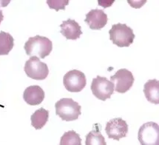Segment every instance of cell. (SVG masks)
<instances>
[{"mask_svg":"<svg viewBox=\"0 0 159 145\" xmlns=\"http://www.w3.org/2000/svg\"><path fill=\"white\" fill-rule=\"evenodd\" d=\"M138 138L141 145H158L159 127L158 124L147 122L140 127Z\"/></svg>","mask_w":159,"mask_h":145,"instance_id":"obj_7","label":"cell"},{"mask_svg":"<svg viewBox=\"0 0 159 145\" xmlns=\"http://www.w3.org/2000/svg\"><path fill=\"white\" fill-rule=\"evenodd\" d=\"M3 19H4V16H3L2 11V10H0V24H1V22H2Z\"/></svg>","mask_w":159,"mask_h":145,"instance_id":"obj_21","label":"cell"},{"mask_svg":"<svg viewBox=\"0 0 159 145\" xmlns=\"http://www.w3.org/2000/svg\"><path fill=\"white\" fill-rule=\"evenodd\" d=\"M114 2H115V0H110V1H107V0H98V5H101V6L104 7V8H107V7L111 6Z\"/></svg>","mask_w":159,"mask_h":145,"instance_id":"obj_20","label":"cell"},{"mask_svg":"<svg viewBox=\"0 0 159 145\" xmlns=\"http://www.w3.org/2000/svg\"><path fill=\"white\" fill-rule=\"evenodd\" d=\"M134 81L133 73L127 69H120L110 76V82L113 83L115 90L119 93L127 92L133 87Z\"/></svg>","mask_w":159,"mask_h":145,"instance_id":"obj_8","label":"cell"},{"mask_svg":"<svg viewBox=\"0 0 159 145\" xmlns=\"http://www.w3.org/2000/svg\"><path fill=\"white\" fill-rule=\"evenodd\" d=\"M47 4L50 9L59 11V10H65V7L69 4V0H48Z\"/></svg>","mask_w":159,"mask_h":145,"instance_id":"obj_18","label":"cell"},{"mask_svg":"<svg viewBox=\"0 0 159 145\" xmlns=\"http://www.w3.org/2000/svg\"><path fill=\"white\" fill-rule=\"evenodd\" d=\"M24 69L27 76L35 80H44L49 74L48 65L35 57L30 58L25 62Z\"/></svg>","mask_w":159,"mask_h":145,"instance_id":"obj_5","label":"cell"},{"mask_svg":"<svg viewBox=\"0 0 159 145\" xmlns=\"http://www.w3.org/2000/svg\"><path fill=\"white\" fill-rule=\"evenodd\" d=\"M14 46L13 37L8 33L0 31V56L8 55Z\"/></svg>","mask_w":159,"mask_h":145,"instance_id":"obj_16","label":"cell"},{"mask_svg":"<svg viewBox=\"0 0 159 145\" xmlns=\"http://www.w3.org/2000/svg\"><path fill=\"white\" fill-rule=\"evenodd\" d=\"M129 127L121 118H116L108 121L106 125L105 131L108 138L119 141L122 138L127 136Z\"/></svg>","mask_w":159,"mask_h":145,"instance_id":"obj_9","label":"cell"},{"mask_svg":"<svg viewBox=\"0 0 159 145\" xmlns=\"http://www.w3.org/2000/svg\"><path fill=\"white\" fill-rule=\"evenodd\" d=\"M45 93L39 85H30L25 89L23 93L25 102L30 105H39L44 101Z\"/></svg>","mask_w":159,"mask_h":145,"instance_id":"obj_11","label":"cell"},{"mask_svg":"<svg viewBox=\"0 0 159 145\" xmlns=\"http://www.w3.org/2000/svg\"><path fill=\"white\" fill-rule=\"evenodd\" d=\"M56 113L63 121H72L78 119L81 114V107L78 102L72 98H64L58 101L55 104Z\"/></svg>","mask_w":159,"mask_h":145,"instance_id":"obj_3","label":"cell"},{"mask_svg":"<svg viewBox=\"0 0 159 145\" xmlns=\"http://www.w3.org/2000/svg\"><path fill=\"white\" fill-rule=\"evenodd\" d=\"M127 2L134 8H140L141 6H143L146 3L147 1L146 0H143V1H130V0H128Z\"/></svg>","mask_w":159,"mask_h":145,"instance_id":"obj_19","label":"cell"},{"mask_svg":"<svg viewBox=\"0 0 159 145\" xmlns=\"http://www.w3.org/2000/svg\"><path fill=\"white\" fill-rule=\"evenodd\" d=\"M60 145H81V139L80 136L75 132L74 130H70L66 132L61 136L60 140Z\"/></svg>","mask_w":159,"mask_h":145,"instance_id":"obj_17","label":"cell"},{"mask_svg":"<svg viewBox=\"0 0 159 145\" xmlns=\"http://www.w3.org/2000/svg\"><path fill=\"white\" fill-rule=\"evenodd\" d=\"M90 88L94 96L104 102L111 98L114 93L113 83L105 77L100 76H97L96 78L93 79Z\"/></svg>","mask_w":159,"mask_h":145,"instance_id":"obj_4","label":"cell"},{"mask_svg":"<svg viewBox=\"0 0 159 145\" xmlns=\"http://www.w3.org/2000/svg\"><path fill=\"white\" fill-rule=\"evenodd\" d=\"M107 16L104 11L98 8L93 9L86 14L84 22L88 25L91 30H100L107 23Z\"/></svg>","mask_w":159,"mask_h":145,"instance_id":"obj_10","label":"cell"},{"mask_svg":"<svg viewBox=\"0 0 159 145\" xmlns=\"http://www.w3.org/2000/svg\"><path fill=\"white\" fill-rule=\"evenodd\" d=\"M63 84L69 92H81L86 86V76L84 73L80 70H72L64 76Z\"/></svg>","mask_w":159,"mask_h":145,"instance_id":"obj_6","label":"cell"},{"mask_svg":"<svg viewBox=\"0 0 159 145\" xmlns=\"http://www.w3.org/2000/svg\"><path fill=\"white\" fill-rule=\"evenodd\" d=\"M102 125L96 124L93 129L86 136V145H107L104 137L101 133Z\"/></svg>","mask_w":159,"mask_h":145,"instance_id":"obj_14","label":"cell"},{"mask_svg":"<svg viewBox=\"0 0 159 145\" xmlns=\"http://www.w3.org/2000/svg\"><path fill=\"white\" fill-rule=\"evenodd\" d=\"M109 34L112 44L119 48L129 47L133 43L135 37L133 29L121 23L113 25L109 30Z\"/></svg>","mask_w":159,"mask_h":145,"instance_id":"obj_2","label":"cell"},{"mask_svg":"<svg viewBox=\"0 0 159 145\" xmlns=\"http://www.w3.org/2000/svg\"><path fill=\"white\" fill-rule=\"evenodd\" d=\"M49 119V111L44 108H40L33 113L30 117L31 125L36 129L43 128Z\"/></svg>","mask_w":159,"mask_h":145,"instance_id":"obj_15","label":"cell"},{"mask_svg":"<svg viewBox=\"0 0 159 145\" xmlns=\"http://www.w3.org/2000/svg\"><path fill=\"white\" fill-rule=\"evenodd\" d=\"M61 28V33L67 39L76 40L80 38V36L82 34L81 28L79 24L75 20L68 19L67 20L63 21Z\"/></svg>","mask_w":159,"mask_h":145,"instance_id":"obj_12","label":"cell"},{"mask_svg":"<svg viewBox=\"0 0 159 145\" xmlns=\"http://www.w3.org/2000/svg\"><path fill=\"white\" fill-rule=\"evenodd\" d=\"M24 49L29 57L44 59L51 53L53 43L48 38L36 35L34 37L28 39L25 42Z\"/></svg>","mask_w":159,"mask_h":145,"instance_id":"obj_1","label":"cell"},{"mask_svg":"<svg viewBox=\"0 0 159 145\" xmlns=\"http://www.w3.org/2000/svg\"><path fill=\"white\" fill-rule=\"evenodd\" d=\"M159 82L157 79H150L143 85V93L147 100L151 103H159Z\"/></svg>","mask_w":159,"mask_h":145,"instance_id":"obj_13","label":"cell"}]
</instances>
